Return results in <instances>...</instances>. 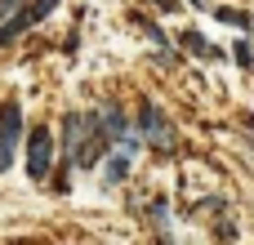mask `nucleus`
I'll use <instances>...</instances> for the list:
<instances>
[{"label": "nucleus", "mask_w": 254, "mask_h": 245, "mask_svg": "<svg viewBox=\"0 0 254 245\" xmlns=\"http://www.w3.org/2000/svg\"><path fill=\"white\" fill-rule=\"evenodd\" d=\"M138 134L147 138V147L174 152V125H170V116H165L156 103H143V107H138Z\"/></svg>", "instance_id": "f257e3e1"}, {"label": "nucleus", "mask_w": 254, "mask_h": 245, "mask_svg": "<svg viewBox=\"0 0 254 245\" xmlns=\"http://www.w3.org/2000/svg\"><path fill=\"white\" fill-rule=\"evenodd\" d=\"M27 174H31V183H45L54 174V134L49 129H31V138H27Z\"/></svg>", "instance_id": "f03ea898"}, {"label": "nucleus", "mask_w": 254, "mask_h": 245, "mask_svg": "<svg viewBox=\"0 0 254 245\" xmlns=\"http://www.w3.org/2000/svg\"><path fill=\"white\" fill-rule=\"evenodd\" d=\"M18 138H22V107L18 103H4L0 107V174L18 156Z\"/></svg>", "instance_id": "7ed1b4c3"}, {"label": "nucleus", "mask_w": 254, "mask_h": 245, "mask_svg": "<svg viewBox=\"0 0 254 245\" xmlns=\"http://www.w3.org/2000/svg\"><path fill=\"white\" fill-rule=\"evenodd\" d=\"M98 129L107 134V143H125V147H129V121H125V112H121L116 103H107V107L98 112Z\"/></svg>", "instance_id": "20e7f679"}, {"label": "nucleus", "mask_w": 254, "mask_h": 245, "mask_svg": "<svg viewBox=\"0 0 254 245\" xmlns=\"http://www.w3.org/2000/svg\"><path fill=\"white\" fill-rule=\"evenodd\" d=\"M125 179H129V147L121 143L116 161H107V170H103V183H107V187H116V183H125Z\"/></svg>", "instance_id": "39448f33"}, {"label": "nucleus", "mask_w": 254, "mask_h": 245, "mask_svg": "<svg viewBox=\"0 0 254 245\" xmlns=\"http://www.w3.org/2000/svg\"><path fill=\"white\" fill-rule=\"evenodd\" d=\"M183 45H188V54H196V58H219L223 49H214L201 31H183Z\"/></svg>", "instance_id": "423d86ee"}, {"label": "nucleus", "mask_w": 254, "mask_h": 245, "mask_svg": "<svg viewBox=\"0 0 254 245\" xmlns=\"http://www.w3.org/2000/svg\"><path fill=\"white\" fill-rule=\"evenodd\" d=\"M54 9H58V0H31V4H27V13H31V22H45V18L54 13Z\"/></svg>", "instance_id": "0eeeda50"}, {"label": "nucleus", "mask_w": 254, "mask_h": 245, "mask_svg": "<svg viewBox=\"0 0 254 245\" xmlns=\"http://www.w3.org/2000/svg\"><path fill=\"white\" fill-rule=\"evenodd\" d=\"M214 18H223V22H232V27H250V18H246L241 9H219Z\"/></svg>", "instance_id": "6e6552de"}, {"label": "nucleus", "mask_w": 254, "mask_h": 245, "mask_svg": "<svg viewBox=\"0 0 254 245\" xmlns=\"http://www.w3.org/2000/svg\"><path fill=\"white\" fill-rule=\"evenodd\" d=\"M13 13H22V0H0V22L13 18Z\"/></svg>", "instance_id": "1a4fd4ad"}, {"label": "nucleus", "mask_w": 254, "mask_h": 245, "mask_svg": "<svg viewBox=\"0 0 254 245\" xmlns=\"http://www.w3.org/2000/svg\"><path fill=\"white\" fill-rule=\"evenodd\" d=\"M152 4H161V9H174V0H152Z\"/></svg>", "instance_id": "9d476101"}, {"label": "nucleus", "mask_w": 254, "mask_h": 245, "mask_svg": "<svg viewBox=\"0 0 254 245\" xmlns=\"http://www.w3.org/2000/svg\"><path fill=\"white\" fill-rule=\"evenodd\" d=\"M192 4H201V0H192Z\"/></svg>", "instance_id": "9b49d317"}]
</instances>
